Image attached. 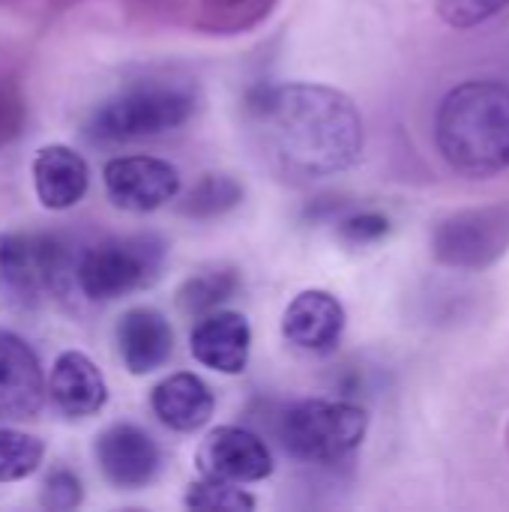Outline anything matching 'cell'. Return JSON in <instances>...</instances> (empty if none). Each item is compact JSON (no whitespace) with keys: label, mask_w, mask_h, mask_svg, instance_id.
<instances>
[{"label":"cell","mask_w":509,"mask_h":512,"mask_svg":"<svg viewBox=\"0 0 509 512\" xmlns=\"http://www.w3.org/2000/svg\"><path fill=\"white\" fill-rule=\"evenodd\" d=\"M246 111L279 174L321 180L348 171L363 153V117L354 99L336 87L291 81L249 90Z\"/></svg>","instance_id":"obj_1"},{"label":"cell","mask_w":509,"mask_h":512,"mask_svg":"<svg viewBox=\"0 0 509 512\" xmlns=\"http://www.w3.org/2000/svg\"><path fill=\"white\" fill-rule=\"evenodd\" d=\"M435 141L450 168L492 177L509 168V87L501 81H462L438 105Z\"/></svg>","instance_id":"obj_2"},{"label":"cell","mask_w":509,"mask_h":512,"mask_svg":"<svg viewBox=\"0 0 509 512\" xmlns=\"http://www.w3.org/2000/svg\"><path fill=\"white\" fill-rule=\"evenodd\" d=\"M198 111V90L177 78L132 81L102 105L84 123V135L96 144H135L153 141L186 126Z\"/></svg>","instance_id":"obj_3"},{"label":"cell","mask_w":509,"mask_h":512,"mask_svg":"<svg viewBox=\"0 0 509 512\" xmlns=\"http://www.w3.org/2000/svg\"><path fill=\"white\" fill-rule=\"evenodd\" d=\"M165 240L156 234L108 237L87 246L72 264V282L93 303H111L153 285L165 264Z\"/></svg>","instance_id":"obj_4"},{"label":"cell","mask_w":509,"mask_h":512,"mask_svg":"<svg viewBox=\"0 0 509 512\" xmlns=\"http://www.w3.org/2000/svg\"><path fill=\"white\" fill-rule=\"evenodd\" d=\"M369 432V414L342 399H303L279 420L282 447L309 465H330L351 456Z\"/></svg>","instance_id":"obj_5"},{"label":"cell","mask_w":509,"mask_h":512,"mask_svg":"<svg viewBox=\"0 0 509 512\" xmlns=\"http://www.w3.org/2000/svg\"><path fill=\"white\" fill-rule=\"evenodd\" d=\"M72 258L54 234L0 231V288L18 306H36L72 279Z\"/></svg>","instance_id":"obj_6"},{"label":"cell","mask_w":509,"mask_h":512,"mask_svg":"<svg viewBox=\"0 0 509 512\" xmlns=\"http://www.w3.org/2000/svg\"><path fill=\"white\" fill-rule=\"evenodd\" d=\"M509 252V201L450 213L432 234V255L453 270H489Z\"/></svg>","instance_id":"obj_7"},{"label":"cell","mask_w":509,"mask_h":512,"mask_svg":"<svg viewBox=\"0 0 509 512\" xmlns=\"http://www.w3.org/2000/svg\"><path fill=\"white\" fill-rule=\"evenodd\" d=\"M102 183L114 207L129 213H153L180 195V171L168 159L132 153L114 156L102 168Z\"/></svg>","instance_id":"obj_8"},{"label":"cell","mask_w":509,"mask_h":512,"mask_svg":"<svg viewBox=\"0 0 509 512\" xmlns=\"http://www.w3.org/2000/svg\"><path fill=\"white\" fill-rule=\"evenodd\" d=\"M102 477L123 492L147 489L162 471V450L156 438L135 423L108 426L93 447Z\"/></svg>","instance_id":"obj_9"},{"label":"cell","mask_w":509,"mask_h":512,"mask_svg":"<svg viewBox=\"0 0 509 512\" xmlns=\"http://www.w3.org/2000/svg\"><path fill=\"white\" fill-rule=\"evenodd\" d=\"M198 471L225 483H261L273 474V453L267 441L243 426H219L198 447Z\"/></svg>","instance_id":"obj_10"},{"label":"cell","mask_w":509,"mask_h":512,"mask_svg":"<svg viewBox=\"0 0 509 512\" xmlns=\"http://www.w3.org/2000/svg\"><path fill=\"white\" fill-rule=\"evenodd\" d=\"M45 372L36 351L12 330H0V423L33 420L45 402Z\"/></svg>","instance_id":"obj_11"},{"label":"cell","mask_w":509,"mask_h":512,"mask_svg":"<svg viewBox=\"0 0 509 512\" xmlns=\"http://www.w3.org/2000/svg\"><path fill=\"white\" fill-rule=\"evenodd\" d=\"M195 363L222 375H243L252 354V327L243 312L213 309L189 333Z\"/></svg>","instance_id":"obj_12"},{"label":"cell","mask_w":509,"mask_h":512,"mask_svg":"<svg viewBox=\"0 0 509 512\" xmlns=\"http://www.w3.org/2000/svg\"><path fill=\"white\" fill-rule=\"evenodd\" d=\"M342 333L345 306L321 288L300 291L282 315V336L306 354H330L342 342Z\"/></svg>","instance_id":"obj_13"},{"label":"cell","mask_w":509,"mask_h":512,"mask_svg":"<svg viewBox=\"0 0 509 512\" xmlns=\"http://www.w3.org/2000/svg\"><path fill=\"white\" fill-rule=\"evenodd\" d=\"M117 351L132 375H150L162 369L174 354V330L168 318L153 306H132L117 321Z\"/></svg>","instance_id":"obj_14"},{"label":"cell","mask_w":509,"mask_h":512,"mask_svg":"<svg viewBox=\"0 0 509 512\" xmlns=\"http://www.w3.org/2000/svg\"><path fill=\"white\" fill-rule=\"evenodd\" d=\"M33 186L45 210H72L90 189V165L69 144H45L33 156Z\"/></svg>","instance_id":"obj_15"},{"label":"cell","mask_w":509,"mask_h":512,"mask_svg":"<svg viewBox=\"0 0 509 512\" xmlns=\"http://www.w3.org/2000/svg\"><path fill=\"white\" fill-rule=\"evenodd\" d=\"M45 390L51 393V402L57 405V411L72 420L93 417L108 402V384L99 366L81 351H63L54 360Z\"/></svg>","instance_id":"obj_16"},{"label":"cell","mask_w":509,"mask_h":512,"mask_svg":"<svg viewBox=\"0 0 509 512\" xmlns=\"http://www.w3.org/2000/svg\"><path fill=\"white\" fill-rule=\"evenodd\" d=\"M150 408L162 426L171 432H198L210 423L216 411L213 390L192 372H174L162 378L150 393Z\"/></svg>","instance_id":"obj_17"},{"label":"cell","mask_w":509,"mask_h":512,"mask_svg":"<svg viewBox=\"0 0 509 512\" xmlns=\"http://www.w3.org/2000/svg\"><path fill=\"white\" fill-rule=\"evenodd\" d=\"M276 0H192V27L207 36H237L258 27Z\"/></svg>","instance_id":"obj_18"},{"label":"cell","mask_w":509,"mask_h":512,"mask_svg":"<svg viewBox=\"0 0 509 512\" xmlns=\"http://www.w3.org/2000/svg\"><path fill=\"white\" fill-rule=\"evenodd\" d=\"M240 291V276L234 267H213L189 276L177 291V306L186 315H207L222 309Z\"/></svg>","instance_id":"obj_19"},{"label":"cell","mask_w":509,"mask_h":512,"mask_svg":"<svg viewBox=\"0 0 509 512\" xmlns=\"http://www.w3.org/2000/svg\"><path fill=\"white\" fill-rule=\"evenodd\" d=\"M243 186L228 174H204L180 201V213L189 219H216L240 207Z\"/></svg>","instance_id":"obj_20"},{"label":"cell","mask_w":509,"mask_h":512,"mask_svg":"<svg viewBox=\"0 0 509 512\" xmlns=\"http://www.w3.org/2000/svg\"><path fill=\"white\" fill-rule=\"evenodd\" d=\"M45 444L36 435L0 426V483H18L39 471Z\"/></svg>","instance_id":"obj_21"},{"label":"cell","mask_w":509,"mask_h":512,"mask_svg":"<svg viewBox=\"0 0 509 512\" xmlns=\"http://www.w3.org/2000/svg\"><path fill=\"white\" fill-rule=\"evenodd\" d=\"M183 504L189 510H207V512H249L258 507V501L240 489L237 483H225V480H213V477H204L198 483H192L186 489V498Z\"/></svg>","instance_id":"obj_22"},{"label":"cell","mask_w":509,"mask_h":512,"mask_svg":"<svg viewBox=\"0 0 509 512\" xmlns=\"http://www.w3.org/2000/svg\"><path fill=\"white\" fill-rule=\"evenodd\" d=\"M27 126V96L15 81H0V150L15 144Z\"/></svg>","instance_id":"obj_23"},{"label":"cell","mask_w":509,"mask_h":512,"mask_svg":"<svg viewBox=\"0 0 509 512\" xmlns=\"http://www.w3.org/2000/svg\"><path fill=\"white\" fill-rule=\"evenodd\" d=\"M84 501V486L81 480L66 471V468H54L45 483H42V507L45 510H57V512H69L75 507H81Z\"/></svg>","instance_id":"obj_24"},{"label":"cell","mask_w":509,"mask_h":512,"mask_svg":"<svg viewBox=\"0 0 509 512\" xmlns=\"http://www.w3.org/2000/svg\"><path fill=\"white\" fill-rule=\"evenodd\" d=\"M509 0H438V12L453 27H477L498 15Z\"/></svg>","instance_id":"obj_25"},{"label":"cell","mask_w":509,"mask_h":512,"mask_svg":"<svg viewBox=\"0 0 509 512\" xmlns=\"http://www.w3.org/2000/svg\"><path fill=\"white\" fill-rule=\"evenodd\" d=\"M339 234H342V240H348L354 246H369L390 234V219L384 213H372V210L354 213L339 225Z\"/></svg>","instance_id":"obj_26"},{"label":"cell","mask_w":509,"mask_h":512,"mask_svg":"<svg viewBox=\"0 0 509 512\" xmlns=\"http://www.w3.org/2000/svg\"><path fill=\"white\" fill-rule=\"evenodd\" d=\"M0 3H12V0H0Z\"/></svg>","instance_id":"obj_27"}]
</instances>
